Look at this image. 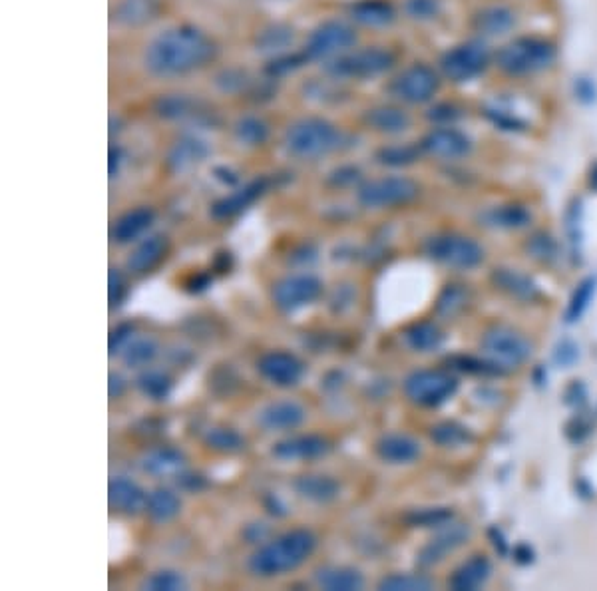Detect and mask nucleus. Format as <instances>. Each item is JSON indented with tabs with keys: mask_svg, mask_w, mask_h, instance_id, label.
Listing matches in <instances>:
<instances>
[{
	"mask_svg": "<svg viewBox=\"0 0 597 591\" xmlns=\"http://www.w3.org/2000/svg\"><path fill=\"white\" fill-rule=\"evenodd\" d=\"M215 56L213 40L192 24L166 28L144 50V66L156 78H180L209 64Z\"/></svg>",
	"mask_w": 597,
	"mask_h": 591,
	"instance_id": "nucleus-1",
	"label": "nucleus"
},
{
	"mask_svg": "<svg viewBox=\"0 0 597 591\" xmlns=\"http://www.w3.org/2000/svg\"><path fill=\"white\" fill-rule=\"evenodd\" d=\"M558 48L544 36H516L494 52V64L510 78H528L554 66Z\"/></svg>",
	"mask_w": 597,
	"mask_h": 591,
	"instance_id": "nucleus-2",
	"label": "nucleus"
},
{
	"mask_svg": "<svg viewBox=\"0 0 597 591\" xmlns=\"http://www.w3.org/2000/svg\"><path fill=\"white\" fill-rule=\"evenodd\" d=\"M317 538L309 530H293L253 554L249 570L257 576H279L301 566L315 550Z\"/></svg>",
	"mask_w": 597,
	"mask_h": 591,
	"instance_id": "nucleus-3",
	"label": "nucleus"
},
{
	"mask_svg": "<svg viewBox=\"0 0 597 591\" xmlns=\"http://www.w3.org/2000/svg\"><path fill=\"white\" fill-rule=\"evenodd\" d=\"M341 130L319 116H307L293 122L285 132V148L301 160H317L341 146Z\"/></svg>",
	"mask_w": 597,
	"mask_h": 591,
	"instance_id": "nucleus-4",
	"label": "nucleus"
},
{
	"mask_svg": "<svg viewBox=\"0 0 597 591\" xmlns=\"http://www.w3.org/2000/svg\"><path fill=\"white\" fill-rule=\"evenodd\" d=\"M492 62L494 54L488 48L486 40L472 38L448 48L440 56L438 72L444 80L452 84H466L482 76Z\"/></svg>",
	"mask_w": 597,
	"mask_h": 591,
	"instance_id": "nucleus-5",
	"label": "nucleus"
},
{
	"mask_svg": "<svg viewBox=\"0 0 597 591\" xmlns=\"http://www.w3.org/2000/svg\"><path fill=\"white\" fill-rule=\"evenodd\" d=\"M397 64V54L387 46L353 48L351 52L327 64V72L335 80H373L391 72Z\"/></svg>",
	"mask_w": 597,
	"mask_h": 591,
	"instance_id": "nucleus-6",
	"label": "nucleus"
},
{
	"mask_svg": "<svg viewBox=\"0 0 597 591\" xmlns=\"http://www.w3.org/2000/svg\"><path fill=\"white\" fill-rule=\"evenodd\" d=\"M357 42L359 34L351 22L329 18L311 30L303 54L309 62H333L357 48Z\"/></svg>",
	"mask_w": 597,
	"mask_h": 591,
	"instance_id": "nucleus-7",
	"label": "nucleus"
},
{
	"mask_svg": "<svg viewBox=\"0 0 597 591\" xmlns=\"http://www.w3.org/2000/svg\"><path fill=\"white\" fill-rule=\"evenodd\" d=\"M442 84V76L438 70L424 62H414L402 68L397 76L389 82V94L398 104L406 106H422L434 100Z\"/></svg>",
	"mask_w": 597,
	"mask_h": 591,
	"instance_id": "nucleus-8",
	"label": "nucleus"
},
{
	"mask_svg": "<svg viewBox=\"0 0 597 591\" xmlns=\"http://www.w3.org/2000/svg\"><path fill=\"white\" fill-rule=\"evenodd\" d=\"M426 253L444 265L456 269H472L482 263L484 249L472 239L456 233H444L426 241Z\"/></svg>",
	"mask_w": 597,
	"mask_h": 591,
	"instance_id": "nucleus-9",
	"label": "nucleus"
},
{
	"mask_svg": "<svg viewBox=\"0 0 597 591\" xmlns=\"http://www.w3.org/2000/svg\"><path fill=\"white\" fill-rule=\"evenodd\" d=\"M420 194V188L414 180L404 176H389L379 178L363 184L359 188V201L365 207L385 209V207H398L414 201Z\"/></svg>",
	"mask_w": 597,
	"mask_h": 591,
	"instance_id": "nucleus-10",
	"label": "nucleus"
},
{
	"mask_svg": "<svg viewBox=\"0 0 597 591\" xmlns=\"http://www.w3.org/2000/svg\"><path fill=\"white\" fill-rule=\"evenodd\" d=\"M458 389V381L444 371H418L404 383L406 396L420 406H438Z\"/></svg>",
	"mask_w": 597,
	"mask_h": 591,
	"instance_id": "nucleus-11",
	"label": "nucleus"
},
{
	"mask_svg": "<svg viewBox=\"0 0 597 591\" xmlns=\"http://www.w3.org/2000/svg\"><path fill=\"white\" fill-rule=\"evenodd\" d=\"M482 349L498 365L514 367L524 363L532 355V345L528 339L508 327H494L482 339Z\"/></svg>",
	"mask_w": 597,
	"mask_h": 591,
	"instance_id": "nucleus-12",
	"label": "nucleus"
},
{
	"mask_svg": "<svg viewBox=\"0 0 597 591\" xmlns=\"http://www.w3.org/2000/svg\"><path fill=\"white\" fill-rule=\"evenodd\" d=\"M420 148L428 156L454 162L470 156L472 140L454 126H436L422 138Z\"/></svg>",
	"mask_w": 597,
	"mask_h": 591,
	"instance_id": "nucleus-13",
	"label": "nucleus"
},
{
	"mask_svg": "<svg viewBox=\"0 0 597 591\" xmlns=\"http://www.w3.org/2000/svg\"><path fill=\"white\" fill-rule=\"evenodd\" d=\"M323 293V283L313 275H293L273 287V301L283 311L311 305Z\"/></svg>",
	"mask_w": 597,
	"mask_h": 591,
	"instance_id": "nucleus-14",
	"label": "nucleus"
},
{
	"mask_svg": "<svg viewBox=\"0 0 597 591\" xmlns=\"http://www.w3.org/2000/svg\"><path fill=\"white\" fill-rule=\"evenodd\" d=\"M516 12L506 4H486L472 16V28L478 38H502L516 28Z\"/></svg>",
	"mask_w": 597,
	"mask_h": 591,
	"instance_id": "nucleus-15",
	"label": "nucleus"
},
{
	"mask_svg": "<svg viewBox=\"0 0 597 591\" xmlns=\"http://www.w3.org/2000/svg\"><path fill=\"white\" fill-rule=\"evenodd\" d=\"M259 373L277 387H293L303 377V365L297 357L281 351L267 353L257 363Z\"/></svg>",
	"mask_w": 597,
	"mask_h": 591,
	"instance_id": "nucleus-16",
	"label": "nucleus"
},
{
	"mask_svg": "<svg viewBox=\"0 0 597 591\" xmlns=\"http://www.w3.org/2000/svg\"><path fill=\"white\" fill-rule=\"evenodd\" d=\"M365 124L379 134H387V136H398L404 134L410 126H412V118L410 114L398 106V104H381V106H373L365 112L363 116Z\"/></svg>",
	"mask_w": 597,
	"mask_h": 591,
	"instance_id": "nucleus-17",
	"label": "nucleus"
},
{
	"mask_svg": "<svg viewBox=\"0 0 597 591\" xmlns=\"http://www.w3.org/2000/svg\"><path fill=\"white\" fill-rule=\"evenodd\" d=\"M349 16L365 28H387L397 20V8L391 0H357L349 6Z\"/></svg>",
	"mask_w": 597,
	"mask_h": 591,
	"instance_id": "nucleus-18",
	"label": "nucleus"
},
{
	"mask_svg": "<svg viewBox=\"0 0 597 591\" xmlns=\"http://www.w3.org/2000/svg\"><path fill=\"white\" fill-rule=\"evenodd\" d=\"M160 0H120L114 6L112 18L122 28H142L158 18Z\"/></svg>",
	"mask_w": 597,
	"mask_h": 591,
	"instance_id": "nucleus-19",
	"label": "nucleus"
},
{
	"mask_svg": "<svg viewBox=\"0 0 597 591\" xmlns=\"http://www.w3.org/2000/svg\"><path fill=\"white\" fill-rule=\"evenodd\" d=\"M110 508L122 514H138L146 510L148 494L128 478H116L108 486Z\"/></svg>",
	"mask_w": 597,
	"mask_h": 591,
	"instance_id": "nucleus-20",
	"label": "nucleus"
},
{
	"mask_svg": "<svg viewBox=\"0 0 597 591\" xmlns=\"http://www.w3.org/2000/svg\"><path fill=\"white\" fill-rule=\"evenodd\" d=\"M305 420V410L293 400H281L259 412V424L267 430H293Z\"/></svg>",
	"mask_w": 597,
	"mask_h": 591,
	"instance_id": "nucleus-21",
	"label": "nucleus"
},
{
	"mask_svg": "<svg viewBox=\"0 0 597 591\" xmlns=\"http://www.w3.org/2000/svg\"><path fill=\"white\" fill-rule=\"evenodd\" d=\"M329 442L321 436H299L275 444L273 456L279 460H311L329 452Z\"/></svg>",
	"mask_w": 597,
	"mask_h": 591,
	"instance_id": "nucleus-22",
	"label": "nucleus"
},
{
	"mask_svg": "<svg viewBox=\"0 0 597 591\" xmlns=\"http://www.w3.org/2000/svg\"><path fill=\"white\" fill-rule=\"evenodd\" d=\"M267 188H269V180H267V178L255 180V182H251V184L239 188V190L233 192L231 196L219 199V201L211 207V215H213L215 219H227V217H233V215H237L239 211H243L247 205H251L257 197L263 196Z\"/></svg>",
	"mask_w": 597,
	"mask_h": 591,
	"instance_id": "nucleus-23",
	"label": "nucleus"
},
{
	"mask_svg": "<svg viewBox=\"0 0 597 591\" xmlns=\"http://www.w3.org/2000/svg\"><path fill=\"white\" fill-rule=\"evenodd\" d=\"M154 217L156 213L152 207H136L124 213L112 227V239L116 243H130L154 223Z\"/></svg>",
	"mask_w": 597,
	"mask_h": 591,
	"instance_id": "nucleus-24",
	"label": "nucleus"
},
{
	"mask_svg": "<svg viewBox=\"0 0 597 591\" xmlns=\"http://www.w3.org/2000/svg\"><path fill=\"white\" fill-rule=\"evenodd\" d=\"M490 574H492L490 562L484 556H474L454 572L448 584L456 591L478 590L480 586L486 584Z\"/></svg>",
	"mask_w": 597,
	"mask_h": 591,
	"instance_id": "nucleus-25",
	"label": "nucleus"
},
{
	"mask_svg": "<svg viewBox=\"0 0 597 591\" xmlns=\"http://www.w3.org/2000/svg\"><path fill=\"white\" fill-rule=\"evenodd\" d=\"M377 452L385 462L391 464H408L412 460L418 458L420 454V444L416 440H412L410 436H402V434H391L379 440L377 444Z\"/></svg>",
	"mask_w": 597,
	"mask_h": 591,
	"instance_id": "nucleus-26",
	"label": "nucleus"
},
{
	"mask_svg": "<svg viewBox=\"0 0 597 591\" xmlns=\"http://www.w3.org/2000/svg\"><path fill=\"white\" fill-rule=\"evenodd\" d=\"M295 42V30L287 24H269L265 26L257 38H255V48L257 52L271 54V56H281L287 48H291Z\"/></svg>",
	"mask_w": 597,
	"mask_h": 591,
	"instance_id": "nucleus-27",
	"label": "nucleus"
},
{
	"mask_svg": "<svg viewBox=\"0 0 597 591\" xmlns=\"http://www.w3.org/2000/svg\"><path fill=\"white\" fill-rule=\"evenodd\" d=\"M166 249H168V241L166 237L162 235H154V237H148L144 243L138 245V249L130 255L128 259V269L134 271V273H146L150 271L152 267H156L162 257L166 255Z\"/></svg>",
	"mask_w": 597,
	"mask_h": 591,
	"instance_id": "nucleus-28",
	"label": "nucleus"
},
{
	"mask_svg": "<svg viewBox=\"0 0 597 591\" xmlns=\"http://www.w3.org/2000/svg\"><path fill=\"white\" fill-rule=\"evenodd\" d=\"M466 538H468V530L464 526H450L446 532H442L436 540H432V544H428L422 550L420 562L424 566L440 562L448 552H452L458 546H462L466 542Z\"/></svg>",
	"mask_w": 597,
	"mask_h": 591,
	"instance_id": "nucleus-29",
	"label": "nucleus"
},
{
	"mask_svg": "<svg viewBox=\"0 0 597 591\" xmlns=\"http://www.w3.org/2000/svg\"><path fill=\"white\" fill-rule=\"evenodd\" d=\"M209 156V148L205 142H201L199 138H182L170 152L168 164L172 170L176 172H184L192 166H196L199 162H203Z\"/></svg>",
	"mask_w": 597,
	"mask_h": 591,
	"instance_id": "nucleus-30",
	"label": "nucleus"
},
{
	"mask_svg": "<svg viewBox=\"0 0 597 591\" xmlns=\"http://www.w3.org/2000/svg\"><path fill=\"white\" fill-rule=\"evenodd\" d=\"M295 490L317 504H327L333 502L339 496V484L337 480L329 476H301L295 480Z\"/></svg>",
	"mask_w": 597,
	"mask_h": 591,
	"instance_id": "nucleus-31",
	"label": "nucleus"
},
{
	"mask_svg": "<svg viewBox=\"0 0 597 591\" xmlns=\"http://www.w3.org/2000/svg\"><path fill=\"white\" fill-rule=\"evenodd\" d=\"M315 580L323 590L329 591L363 590L365 586L363 576L349 568H323L317 572Z\"/></svg>",
	"mask_w": 597,
	"mask_h": 591,
	"instance_id": "nucleus-32",
	"label": "nucleus"
},
{
	"mask_svg": "<svg viewBox=\"0 0 597 591\" xmlns=\"http://www.w3.org/2000/svg\"><path fill=\"white\" fill-rule=\"evenodd\" d=\"M180 508H182L180 498L174 492L164 490V488L154 490L148 496V504H146V510H148L150 518L154 522H160V524L174 520L180 514Z\"/></svg>",
	"mask_w": 597,
	"mask_h": 591,
	"instance_id": "nucleus-33",
	"label": "nucleus"
},
{
	"mask_svg": "<svg viewBox=\"0 0 597 591\" xmlns=\"http://www.w3.org/2000/svg\"><path fill=\"white\" fill-rule=\"evenodd\" d=\"M484 219L494 225V227H504V229H514V227H524L530 223L532 215L526 207L510 203V205H496L490 211L484 213Z\"/></svg>",
	"mask_w": 597,
	"mask_h": 591,
	"instance_id": "nucleus-34",
	"label": "nucleus"
},
{
	"mask_svg": "<svg viewBox=\"0 0 597 591\" xmlns=\"http://www.w3.org/2000/svg\"><path fill=\"white\" fill-rule=\"evenodd\" d=\"M494 281L500 289L508 291L510 295H514L518 299H532L538 291L536 285L528 277H524L522 273L512 271V269H496Z\"/></svg>",
	"mask_w": 597,
	"mask_h": 591,
	"instance_id": "nucleus-35",
	"label": "nucleus"
},
{
	"mask_svg": "<svg viewBox=\"0 0 597 591\" xmlns=\"http://www.w3.org/2000/svg\"><path fill=\"white\" fill-rule=\"evenodd\" d=\"M182 464H184V454L180 450H174V448L154 450L144 460V468L150 474H158V476L178 472L182 468Z\"/></svg>",
	"mask_w": 597,
	"mask_h": 591,
	"instance_id": "nucleus-36",
	"label": "nucleus"
},
{
	"mask_svg": "<svg viewBox=\"0 0 597 591\" xmlns=\"http://www.w3.org/2000/svg\"><path fill=\"white\" fill-rule=\"evenodd\" d=\"M406 343L414 349V351H420V353H428L432 349H438L440 343H442V333L436 325L432 323H418V325H412L408 331H406Z\"/></svg>",
	"mask_w": 597,
	"mask_h": 591,
	"instance_id": "nucleus-37",
	"label": "nucleus"
},
{
	"mask_svg": "<svg viewBox=\"0 0 597 591\" xmlns=\"http://www.w3.org/2000/svg\"><path fill=\"white\" fill-rule=\"evenodd\" d=\"M233 132H235L237 142H241L243 146H261L269 138L267 124L261 118H255V116H247V118L237 120Z\"/></svg>",
	"mask_w": 597,
	"mask_h": 591,
	"instance_id": "nucleus-38",
	"label": "nucleus"
},
{
	"mask_svg": "<svg viewBox=\"0 0 597 591\" xmlns=\"http://www.w3.org/2000/svg\"><path fill=\"white\" fill-rule=\"evenodd\" d=\"M422 154V148L420 146H410V144H404V146H387L383 148L379 154H377V160L383 164V166H393V168H400V166H410L414 164Z\"/></svg>",
	"mask_w": 597,
	"mask_h": 591,
	"instance_id": "nucleus-39",
	"label": "nucleus"
},
{
	"mask_svg": "<svg viewBox=\"0 0 597 591\" xmlns=\"http://www.w3.org/2000/svg\"><path fill=\"white\" fill-rule=\"evenodd\" d=\"M205 444L219 452H237L245 446V440L231 428H211L205 434Z\"/></svg>",
	"mask_w": 597,
	"mask_h": 591,
	"instance_id": "nucleus-40",
	"label": "nucleus"
},
{
	"mask_svg": "<svg viewBox=\"0 0 597 591\" xmlns=\"http://www.w3.org/2000/svg\"><path fill=\"white\" fill-rule=\"evenodd\" d=\"M158 355V345L152 339H138L126 347L124 363L130 367H142L154 361Z\"/></svg>",
	"mask_w": 597,
	"mask_h": 591,
	"instance_id": "nucleus-41",
	"label": "nucleus"
},
{
	"mask_svg": "<svg viewBox=\"0 0 597 591\" xmlns=\"http://www.w3.org/2000/svg\"><path fill=\"white\" fill-rule=\"evenodd\" d=\"M138 387H140V391L146 394V396H150L154 400H162V398H166L170 394V391H172V381L164 373L148 371V373L140 375Z\"/></svg>",
	"mask_w": 597,
	"mask_h": 591,
	"instance_id": "nucleus-42",
	"label": "nucleus"
},
{
	"mask_svg": "<svg viewBox=\"0 0 597 591\" xmlns=\"http://www.w3.org/2000/svg\"><path fill=\"white\" fill-rule=\"evenodd\" d=\"M404 14L414 22H430L442 12L440 0H404Z\"/></svg>",
	"mask_w": 597,
	"mask_h": 591,
	"instance_id": "nucleus-43",
	"label": "nucleus"
},
{
	"mask_svg": "<svg viewBox=\"0 0 597 591\" xmlns=\"http://www.w3.org/2000/svg\"><path fill=\"white\" fill-rule=\"evenodd\" d=\"M379 588L385 591H424L432 588V582L424 576L395 574L391 578H385Z\"/></svg>",
	"mask_w": 597,
	"mask_h": 591,
	"instance_id": "nucleus-44",
	"label": "nucleus"
},
{
	"mask_svg": "<svg viewBox=\"0 0 597 591\" xmlns=\"http://www.w3.org/2000/svg\"><path fill=\"white\" fill-rule=\"evenodd\" d=\"M464 303H466V291L460 289V285H448L438 299L436 311L442 317H452L464 307Z\"/></svg>",
	"mask_w": 597,
	"mask_h": 591,
	"instance_id": "nucleus-45",
	"label": "nucleus"
},
{
	"mask_svg": "<svg viewBox=\"0 0 597 591\" xmlns=\"http://www.w3.org/2000/svg\"><path fill=\"white\" fill-rule=\"evenodd\" d=\"M594 293H596V279H586L578 287V291H576V295H574V299L570 303V309H568V321L570 323H574V321H578L582 317V313L588 309Z\"/></svg>",
	"mask_w": 597,
	"mask_h": 591,
	"instance_id": "nucleus-46",
	"label": "nucleus"
},
{
	"mask_svg": "<svg viewBox=\"0 0 597 591\" xmlns=\"http://www.w3.org/2000/svg\"><path fill=\"white\" fill-rule=\"evenodd\" d=\"M432 440L438 442L440 446H460L466 438H468V432L458 426V424H452V422H444V424H438L432 428Z\"/></svg>",
	"mask_w": 597,
	"mask_h": 591,
	"instance_id": "nucleus-47",
	"label": "nucleus"
},
{
	"mask_svg": "<svg viewBox=\"0 0 597 591\" xmlns=\"http://www.w3.org/2000/svg\"><path fill=\"white\" fill-rule=\"evenodd\" d=\"M450 518H452V512H448V510H444V508H434V510H420V512H414L412 516H408V522H410L412 526L428 528V526H444Z\"/></svg>",
	"mask_w": 597,
	"mask_h": 591,
	"instance_id": "nucleus-48",
	"label": "nucleus"
},
{
	"mask_svg": "<svg viewBox=\"0 0 597 591\" xmlns=\"http://www.w3.org/2000/svg\"><path fill=\"white\" fill-rule=\"evenodd\" d=\"M186 588V580L176 572H158L146 582V590L176 591Z\"/></svg>",
	"mask_w": 597,
	"mask_h": 591,
	"instance_id": "nucleus-49",
	"label": "nucleus"
},
{
	"mask_svg": "<svg viewBox=\"0 0 597 591\" xmlns=\"http://www.w3.org/2000/svg\"><path fill=\"white\" fill-rule=\"evenodd\" d=\"M428 118H430L432 122H436L438 126H452V122H454L456 118H460V110H458V106L446 102V104H438V106L430 108Z\"/></svg>",
	"mask_w": 597,
	"mask_h": 591,
	"instance_id": "nucleus-50",
	"label": "nucleus"
},
{
	"mask_svg": "<svg viewBox=\"0 0 597 591\" xmlns=\"http://www.w3.org/2000/svg\"><path fill=\"white\" fill-rule=\"evenodd\" d=\"M188 108H190V102H188L184 96L176 94V96H170V98H164V100H162V108H160V112H162L166 118H180V116H184V114L188 112Z\"/></svg>",
	"mask_w": 597,
	"mask_h": 591,
	"instance_id": "nucleus-51",
	"label": "nucleus"
},
{
	"mask_svg": "<svg viewBox=\"0 0 597 591\" xmlns=\"http://www.w3.org/2000/svg\"><path fill=\"white\" fill-rule=\"evenodd\" d=\"M532 253L540 259H548L550 255L556 253V243L552 241V237L546 235H536L532 241Z\"/></svg>",
	"mask_w": 597,
	"mask_h": 591,
	"instance_id": "nucleus-52",
	"label": "nucleus"
},
{
	"mask_svg": "<svg viewBox=\"0 0 597 591\" xmlns=\"http://www.w3.org/2000/svg\"><path fill=\"white\" fill-rule=\"evenodd\" d=\"M132 331L134 327L130 323H124L120 325L116 331H112V337H110V353L114 355L118 349H122L124 343H130L132 339Z\"/></svg>",
	"mask_w": 597,
	"mask_h": 591,
	"instance_id": "nucleus-53",
	"label": "nucleus"
},
{
	"mask_svg": "<svg viewBox=\"0 0 597 591\" xmlns=\"http://www.w3.org/2000/svg\"><path fill=\"white\" fill-rule=\"evenodd\" d=\"M110 305L116 307L122 303V297H124V281H122V275L116 271V269H110Z\"/></svg>",
	"mask_w": 597,
	"mask_h": 591,
	"instance_id": "nucleus-54",
	"label": "nucleus"
},
{
	"mask_svg": "<svg viewBox=\"0 0 597 591\" xmlns=\"http://www.w3.org/2000/svg\"><path fill=\"white\" fill-rule=\"evenodd\" d=\"M596 84L590 78H576V96L582 102H594L596 100Z\"/></svg>",
	"mask_w": 597,
	"mask_h": 591,
	"instance_id": "nucleus-55",
	"label": "nucleus"
},
{
	"mask_svg": "<svg viewBox=\"0 0 597 591\" xmlns=\"http://www.w3.org/2000/svg\"><path fill=\"white\" fill-rule=\"evenodd\" d=\"M178 484H180L182 488H188V490H199V488H203V480H201V476H194V474H190V476H180V478H178Z\"/></svg>",
	"mask_w": 597,
	"mask_h": 591,
	"instance_id": "nucleus-56",
	"label": "nucleus"
},
{
	"mask_svg": "<svg viewBox=\"0 0 597 591\" xmlns=\"http://www.w3.org/2000/svg\"><path fill=\"white\" fill-rule=\"evenodd\" d=\"M124 381L120 375H110V396H120L124 393Z\"/></svg>",
	"mask_w": 597,
	"mask_h": 591,
	"instance_id": "nucleus-57",
	"label": "nucleus"
},
{
	"mask_svg": "<svg viewBox=\"0 0 597 591\" xmlns=\"http://www.w3.org/2000/svg\"><path fill=\"white\" fill-rule=\"evenodd\" d=\"M209 285V277L207 275H198L190 281V291H203Z\"/></svg>",
	"mask_w": 597,
	"mask_h": 591,
	"instance_id": "nucleus-58",
	"label": "nucleus"
},
{
	"mask_svg": "<svg viewBox=\"0 0 597 591\" xmlns=\"http://www.w3.org/2000/svg\"><path fill=\"white\" fill-rule=\"evenodd\" d=\"M227 267H229V253H219L217 263H215V269H217L219 273H223V271H227Z\"/></svg>",
	"mask_w": 597,
	"mask_h": 591,
	"instance_id": "nucleus-59",
	"label": "nucleus"
},
{
	"mask_svg": "<svg viewBox=\"0 0 597 591\" xmlns=\"http://www.w3.org/2000/svg\"><path fill=\"white\" fill-rule=\"evenodd\" d=\"M118 160H120V152H118V150H112V152H110V176L116 174Z\"/></svg>",
	"mask_w": 597,
	"mask_h": 591,
	"instance_id": "nucleus-60",
	"label": "nucleus"
}]
</instances>
